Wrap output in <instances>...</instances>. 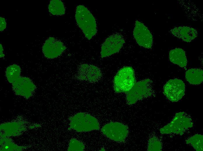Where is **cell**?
Listing matches in <instances>:
<instances>
[{
    "label": "cell",
    "instance_id": "obj_1",
    "mask_svg": "<svg viewBox=\"0 0 203 151\" xmlns=\"http://www.w3.org/2000/svg\"><path fill=\"white\" fill-rule=\"evenodd\" d=\"M77 24L85 36L90 39L97 33L95 19L89 10L83 5L78 6L75 15Z\"/></svg>",
    "mask_w": 203,
    "mask_h": 151
},
{
    "label": "cell",
    "instance_id": "obj_2",
    "mask_svg": "<svg viewBox=\"0 0 203 151\" xmlns=\"http://www.w3.org/2000/svg\"><path fill=\"white\" fill-rule=\"evenodd\" d=\"M136 82L133 68L130 66H125L120 69L114 77V90L117 93H126Z\"/></svg>",
    "mask_w": 203,
    "mask_h": 151
},
{
    "label": "cell",
    "instance_id": "obj_3",
    "mask_svg": "<svg viewBox=\"0 0 203 151\" xmlns=\"http://www.w3.org/2000/svg\"><path fill=\"white\" fill-rule=\"evenodd\" d=\"M193 125L192 119L183 112L176 113L172 120L160 130L162 134H175L182 135Z\"/></svg>",
    "mask_w": 203,
    "mask_h": 151
},
{
    "label": "cell",
    "instance_id": "obj_4",
    "mask_svg": "<svg viewBox=\"0 0 203 151\" xmlns=\"http://www.w3.org/2000/svg\"><path fill=\"white\" fill-rule=\"evenodd\" d=\"M69 129L78 132H87L99 129L97 119L90 114L83 112L76 113L70 119Z\"/></svg>",
    "mask_w": 203,
    "mask_h": 151
},
{
    "label": "cell",
    "instance_id": "obj_5",
    "mask_svg": "<svg viewBox=\"0 0 203 151\" xmlns=\"http://www.w3.org/2000/svg\"><path fill=\"white\" fill-rule=\"evenodd\" d=\"M152 83L151 80L149 78L136 82L130 90L126 93L127 104L132 105L138 100L152 96L153 94Z\"/></svg>",
    "mask_w": 203,
    "mask_h": 151
},
{
    "label": "cell",
    "instance_id": "obj_6",
    "mask_svg": "<svg viewBox=\"0 0 203 151\" xmlns=\"http://www.w3.org/2000/svg\"><path fill=\"white\" fill-rule=\"evenodd\" d=\"M102 132L107 137L114 141L123 142L128 133L127 126L118 122H111L104 125Z\"/></svg>",
    "mask_w": 203,
    "mask_h": 151
},
{
    "label": "cell",
    "instance_id": "obj_7",
    "mask_svg": "<svg viewBox=\"0 0 203 151\" xmlns=\"http://www.w3.org/2000/svg\"><path fill=\"white\" fill-rule=\"evenodd\" d=\"M163 94L172 102L181 100L185 94V86L181 80L175 78L168 80L163 87Z\"/></svg>",
    "mask_w": 203,
    "mask_h": 151
},
{
    "label": "cell",
    "instance_id": "obj_8",
    "mask_svg": "<svg viewBox=\"0 0 203 151\" xmlns=\"http://www.w3.org/2000/svg\"><path fill=\"white\" fill-rule=\"evenodd\" d=\"M125 42L123 36L119 33L113 34L108 37L101 47L102 58L108 57L118 52Z\"/></svg>",
    "mask_w": 203,
    "mask_h": 151
},
{
    "label": "cell",
    "instance_id": "obj_9",
    "mask_svg": "<svg viewBox=\"0 0 203 151\" xmlns=\"http://www.w3.org/2000/svg\"><path fill=\"white\" fill-rule=\"evenodd\" d=\"M133 35L139 45L146 48H151L153 44V36L144 24L137 20L135 21Z\"/></svg>",
    "mask_w": 203,
    "mask_h": 151
},
{
    "label": "cell",
    "instance_id": "obj_10",
    "mask_svg": "<svg viewBox=\"0 0 203 151\" xmlns=\"http://www.w3.org/2000/svg\"><path fill=\"white\" fill-rule=\"evenodd\" d=\"M102 76L101 71L97 66L84 64L79 66L76 77L79 80L93 83L99 81Z\"/></svg>",
    "mask_w": 203,
    "mask_h": 151
},
{
    "label": "cell",
    "instance_id": "obj_11",
    "mask_svg": "<svg viewBox=\"0 0 203 151\" xmlns=\"http://www.w3.org/2000/svg\"><path fill=\"white\" fill-rule=\"evenodd\" d=\"M66 48V47L61 41L54 37H50L43 44L42 50L46 58L52 59L60 56Z\"/></svg>",
    "mask_w": 203,
    "mask_h": 151
},
{
    "label": "cell",
    "instance_id": "obj_12",
    "mask_svg": "<svg viewBox=\"0 0 203 151\" xmlns=\"http://www.w3.org/2000/svg\"><path fill=\"white\" fill-rule=\"evenodd\" d=\"M14 89L18 94L28 97L33 91L35 85L29 78L20 76L13 83Z\"/></svg>",
    "mask_w": 203,
    "mask_h": 151
},
{
    "label": "cell",
    "instance_id": "obj_13",
    "mask_svg": "<svg viewBox=\"0 0 203 151\" xmlns=\"http://www.w3.org/2000/svg\"><path fill=\"white\" fill-rule=\"evenodd\" d=\"M170 32L175 36L187 42H190L194 39L198 34L196 30L186 26L175 27L170 30Z\"/></svg>",
    "mask_w": 203,
    "mask_h": 151
},
{
    "label": "cell",
    "instance_id": "obj_14",
    "mask_svg": "<svg viewBox=\"0 0 203 151\" xmlns=\"http://www.w3.org/2000/svg\"><path fill=\"white\" fill-rule=\"evenodd\" d=\"M169 58L173 63L180 67L185 68L187 60L185 51L180 48H176L171 50L169 53Z\"/></svg>",
    "mask_w": 203,
    "mask_h": 151
},
{
    "label": "cell",
    "instance_id": "obj_15",
    "mask_svg": "<svg viewBox=\"0 0 203 151\" xmlns=\"http://www.w3.org/2000/svg\"><path fill=\"white\" fill-rule=\"evenodd\" d=\"M185 78L190 84L198 85L203 80V71L202 69L196 68L189 69L185 73Z\"/></svg>",
    "mask_w": 203,
    "mask_h": 151
},
{
    "label": "cell",
    "instance_id": "obj_16",
    "mask_svg": "<svg viewBox=\"0 0 203 151\" xmlns=\"http://www.w3.org/2000/svg\"><path fill=\"white\" fill-rule=\"evenodd\" d=\"M21 69L20 66L16 64H13L8 66L6 71V78L10 83H13L20 77Z\"/></svg>",
    "mask_w": 203,
    "mask_h": 151
},
{
    "label": "cell",
    "instance_id": "obj_17",
    "mask_svg": "<svg viewBox=\"0 0 203 151\" xmlns=\"http://www.w3.org/2000/svg\"><path fill=\"white\" fill-rule=\"evenodd\" d=\"M49 12L53 15H62L65 13V8L63 3L60 0H51L49 4Z\"/></svg>",
    "mask_w": 203,
    "mask_h": 151
},
{
    "label": "cell",
    "instance_id": "obj_18",
    "mask_svg": "<svg viewBox=\"0 0 203 151\" xmlns=\"http://www.w3.org/2000/svg\"><path fill=\"white\" fill-rule=\"evenodd\" d=\"M187 144H190L197 151L203 150V135L196 134L191 136L186 141Z\"/></svg>",
    "mask_w": 203,
    "mask_h": 151
},
{
    "label": "cell",
    "instance_id": "obj_19",
    "mask_svg": "<svg viewBox=\"0 0 203 151\" xmlns=\"http://www.w3.org/2000/svg\"><path fill=\"white\" fill-rule=\"evenodd\" d=\"M162 145L160 140L155 137H152L149 140L148 143V151L162 150Z\"/></svg>",
    "mask_w": 203,
    "mask_h": 151
},
{
    "label": "cell",
    "instance_id": "obj_20",
    "mask_svg": "<svg viewBox=\"0 0 203 151\" xmlns=\"http://www.w3.org/2000/svg\"><path fill=\"white\" fill-rule=\"evenodd\" d=\"M85 148V146L81 142L75 139H72L70 141L68 151H83Z\"/></svg>",
    "mask_w": 203,
    "mask_h": 151
},
{
    "label": "cell",
    "instance_id": "obj_21",
    "mask_svg": "<svg viewBox=\"0 0 203 151\" xmlns=\"http://www.w3.org/2000/svg\"><path fill=\"white\" fill-rule=\"evenodd\" d=\"M6 23L5 19L2 17H0V30L1 31L4 30L6 27Z\"/></svg>",
    "mask_w": 203,
    "mask_h": 151
},
{
    "label": "cell",
    "instance_id": "obj_22",
    "mask_svg": "<svg viewBox=\"0 0 203 151\" xmlns=\"http://www.w3.org/2000/svg\"><path fill=\"white\" fill-rule=\"evenodd\" d=\"M0 57H4V54L3 51L4 49L2 47V45L0 44Z\"/></svg>",
    "mask_w": 203,
    "mask_h": 151
}]
</instances>
